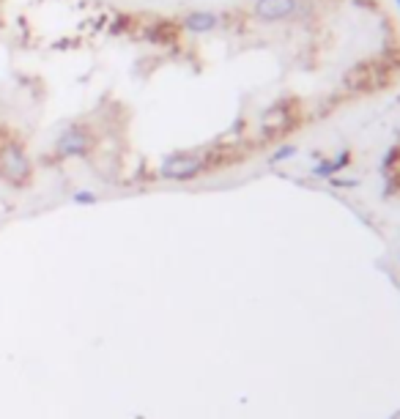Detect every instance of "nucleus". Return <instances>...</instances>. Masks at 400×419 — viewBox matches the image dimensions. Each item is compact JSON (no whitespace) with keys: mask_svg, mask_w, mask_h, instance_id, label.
<instances>
[{"mask_svg":"<svg viewBox=\"0 0 400 419\" xmlns=\"http://www.w3.org/2000/svg\"><path fill=\"white\" fill-rule=\"evenodd\" d=\"M0 176L14 186L31 181V159L17 140H0Z\"/></svg>","mask_w":400,"mask_h":419,"instance_id":"obj_1","label":"nucleus"},{"mask_svg":"<svg viewBox=\"0 0 400 419\" xmlns=\"http://www.w3.org/2000/svg\"><path fill=\"white\" fill-rule=\"evenodd\" d=\"M299 101L296 99H280L277 104H271L264 118H261V129L269 138H280L285 132H291L299 124Z\"/></svg>","mask_w":400,"mask_h":419,"instance_id":"obj_2","label":"nucleus"},{"mask_svg":"<svg viewBox=\"0 0 400 419\" xmlns=\"http://www.w3.org/2000/svg\"><path fill=\"white\" fill-rule=\"evenodd\" d=\"M209 167V162H206V156L203 154H170V156H165L162 159V165H159V176L162 179H170V181H189V179H195V176H200L203 170Z\"/></svg>","mask_w":400,"mask_h":419,"instance_id":"obj_3","label":"nucleus"},{"mask_svg":"<svg viewBox=\"0 0 400 419\" xmlns=\"http://www.w3.org/2000/svg\"><path fill=\"white\" fill-rule=\"evenodd\" d=\"M90 148H93V135H90L88 126H83V124L69 126L61 138L55 140L58 156H86Z\"/></svg>","mask_w":400,"mask_h":419,"instance_id":"obj_4","label":"nucleus"},{"mask_svg":"<svg viewBox=\"0 0 400 419\" xmlns=\"http://www.w3.org/2000/svg\"><path fill=\"white\" fill-rule=\"evenodd\" d=\"M299 11V0H255L253 14L261 22H282Z\"/></svg>","mask_w":400,"mask_h":419,"instance_id":"obj_5","label":"nucleus"},{"mask_svg":"<svg viewBox=\"0 0 400 419\" xmlns=\"http://www.w3.org/2000/svg\"><path fill=\"white\" fill-rule=\"evenodd\" d=\"M220 25V17L214 11H189L184 19H181V28L189 31V33H209Z\"/></svg>","mask_w":400,"mask_h":419,"instance_id":"obj_6","label":"nucleus"},{"mask_svg":"<svg viewBox=\"0 0 400 419\" xmlns=\"http://www.w3.org/2000/svg\"><path fill=\"white\" fill-rule=\"evenodd\" d=\"M351 165V151H340L335 159H321L315 167H312V176L315 179H335V173H340L343 167Z\"/></svg>","mask_w":400,"mask_h":419,"instance_id":"obj_7","label":"nucleus"},{"mask_svg":"<svg viewBox=\"0 0 400 419\" xmlns=\"http://www.w3.org/2000/svg\"><path fill=\"white\" fill-rule=\"evenodd\" d=\"M296 154V145L294 142H288V145H280L274 154H271V165H280V162H285V159H291Z\"/></svg>","mask_w":400,"mask_h":419,"instance_id":"obj_8","label":"nucleus"},{"mask_svg":"<svg viewBox=\"0 0 400 419\" xmlns=\"http://www.w3.org/2000/svg\"><path fill=\"white\" fill-rule=\"evenodd\" d=\"M395 192H400V156H398V165L390 170V186L384 189V195H390V197H392Z\"/></svg>","mask_w":400,"mask_h":419,"instance_id":"obj_9","label":"nucleus"},{"mask_svg":"<svg viewBox=\"0 0 400 419\" xmlns=\"http://www.w3.org/2000/svg\"><path fill=\"white\" fill-rule=\"evenodd\" d=\"M77 200H80V203H88V200H93V195H90V192H80Z\"/></svg>","mask_w":400,"mask_h":419,"instance_id":"obj_10","label":"nucleus"},{"mask_svg":"<svg viewBox=\"0 0 400 419\" xmlns=\"http://www.w3.org/2000/svg\"><path fill=\"white\" fill-rule=\"evenodd\" d=\"M395 3H398V8H400V0H395Z\"/></svg>","mask_w":400,"mask_h":419,"instance_id":"obj_11","label":"nucleus"}]
</instances>
